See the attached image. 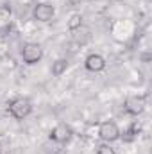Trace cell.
<instances>
[{
  "label": "cell",
  "instance_id": "cell-10",
  "mask_svg": "<svg viewBox=\"0 0 152 154\" xmlns=\"http://www.w3.org/2000/svg\"><path fill=\"white\" fill-rule=\"evenodd\" d=\"M97 154H116V151H114L109 143H102V145H99Z\"/></svg>",
  "mask_w": 152,
  "mask_h": 154
},
{
  "label": "cell",
  "instance_id": "cell-1",
  "mask_svg": "<svg viewBox=\"0 0 152 154\" xmlns=\"http://www.w3.org/2000/svg\"><path fill=\"white\" fill-rule=\"evenodd\" d=\"M31 111H32V102L27 97H16L9 102V113L13 118L22 120V118L31 115Z\"/></svg>",
  "mask_w": 152,
  "mask_h": 154
},
{
  "label": "cell",
  "instance_id": "cell-8",
  "mask_svg": "<svg viewBox=\"0 0 152 154\" xmlns=\"http://www.w3.org/2000/svg\"><path fill=\"white\" fill-rule=\"evenodd\" d=\"M66 68H68V61H66L65 57H59V59H56V61L52 63V75L61 77L66 72Z\"/></svg>",
  "mask_w": 152,
  "mask_h": 154
},
{
  "label": "cell",
  "instance_id": "cell-4",
  "mask_svg": "<svg viewBox=\"0 0 152 154\" xmlns=\"http://www.w3.org/2000/svg\"><path fill=\"white\" fill-rule=\"evenodd\" d=\"M54 14H56V9H54V5H52V4H47V2L36 4V5H34V11H32V16H34V20L43 22V23L50 22V20L54 18Z\"/></svg>",
  "mask_w": 152,
  "mask_h": 154
},
{
  "label": "cell",
  "instance_id": "cell-3",
  "mask_svg": "<svg viewBox=\"0 0 152 154\" xmlns=\"http://www.w3.org/2000/svg\"><path fill=\"white\" fill-rule=\"evenodd\" d=\"M43 57V48L39 43H25L22 48V59L25 65H36Z\"/></svg>",
  "mask_w": 152,
  "mask_h": 154
},
{
  "label": "cell",
  "instance_id": "cell-7",
  "mask_svg": "<svg viewBox=\"0 0 152 154\" xmlns=\"http://www.w3.org/2000/svg\"><path fill=\"white\" fill-rule=\"evenodd\" d=\"M84 66L88 72H102L106 68V59L100 54H90L84 61Z\"/></svg>",
  "mask_w": 152,
  "mask_h": 154
},
{
  "label": "cell",
  "instance_id": "cell-9",
  "mask_svg": "<svg viewBox=\"0 0 152 154\" xmlns=\"http://www.w3.org/2000/svg\"><path fill=\"white\" fill-rule=\"evenodd\" d=\"M68 29L70 31H75V29H79L81 25H82V16L79 14V13H74L72 16H70V20H68Z\"/></svg>",
  "mask_w": 152,
  "mask_h": 154
},
{
  "label": "cell",
  "instance_id": "cell-2",
  "mask_svg": "<svg viewBox=\"0 0 152 154\" xmlns=\"http://www.w3.org/2000/svg\"><path fill=\"white\" fill-rule=\"evenodd\" d=\"M99 136L106 142V143H111V142H116L120 136H122V131L118 127V124L113 122V120H106L100 124L99 127Z\"/></svg>",
  "mask_w": 152,
  "mask_h": 154
},
{
  "label": "cell",
  "instance_id": "cell-5",
  "mask_svg": "<svg viewBox=\"0 0 152 154\" xmlns=\"http://www.w3.org/2000/svg\"><path fill=\"white\" fill-rule=\"evenodd\" d=\"M123 109L129 115H141L145 111V99L143 97H138V95H131V97L125 99Z\"/></svg>",
  "mask_w": 152,
  "mask_h": 154
},
{
  "label": "cell",
  "instance_id": "cell-6",
  "mask_svg": "<svg viewBox=\"0 0 152 154\" xmlns=\"http://www.w3.org/2000/svg\"><path fill=\"white\" fill-rule=\"evenodd\" d=\"M72 134H74V131H72V127L68 125V124H57L52 131H50V140H54V142H57V143H65V142H68L70 138H72Z\"/></svg>",
  "mask_w": 152,
  "mask_h": 154
}]
</instances>
